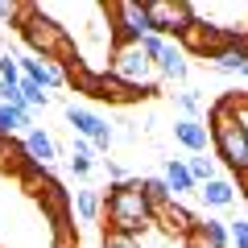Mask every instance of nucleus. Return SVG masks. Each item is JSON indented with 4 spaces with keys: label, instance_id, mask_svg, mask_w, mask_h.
I'll return each instance as SVG.
<instances>
[{
    "label": "nucleus",
    "instance_id": "nucleus-1",
    "mask_svg": "<svg viewBox=\"0 0 248 248\" xmlns=\"http://www.w3.org/2000/svg\"><path fill=\"white\" fill-rule=\"evenodd\" d=\"M17 33L33 50V58H50V62H62V66L79 58V42L71 37V29L62 21H54L42 4H21Z\"/></svg>",
    "mask_w": 248,
    "mask_h": 248
},
{
    "label": "nucleus",
    "instance_id": "nucleus-2",
    "mask_svg": "<svg viewBox=\"0 0 248 248\" xmlns=\"http://www.w3.org/2000/svg\"><path fill=\"white\" fill-rule=\"evenodd\" d=\"M248 104V95L240 99V95H223L219 104L211 108V116H207V128H211V145H215V153H219V161L232 170V174H244L248 170V124H244V116H240V108Z\"/></svg>",
    "mask_w": 248,
    "mask_h": 248
},
{
    "label": "nucleus",
    "instance_id": "nucleus-3",
    "mask_svg": "<svg viewBox=\"0 0 248 248\" xmlns=\"http://www.w3.org/2000/svg\"><path fill=\"white\" fill-rule=\"evenodd\" d=\"M104 211H108V232H112V236L137 240V236H145L149 223H153V203L145 199L141 178H128V182H112L108 186Z\"/></svg>",
    "mask_w": 248,
    "mask_h": 248
},
{
    "label": "nucleus",
    "instance_id": "nucleus-4",
    "mask_svg": "<svg viewBox=\"0 0 248 248\" xmlns=\"http://www.w3.org/2000/svg\"><path fill=\"white\" fill-rule=\"evenodd\" d=\"M145 13H149V25H153V33H157V37H166V33L178 37L190 21L199 17V9L190 4V0H149Z\"/></svg>",
    "mask_w": 248,
    "mask_h": 248
},
{
    "label": "nucleus",
    "instance_id": "nucleus-5",
    "mask_svg": "<svg viewBox=\"0 0 248 248\" xmlns=\"http://www.w3.org/2000/svg\"><path fill=\"white\" fill-rule=\"evenodd\" d=\"M178 46L186 54H199V58H215L219 50H228V33H223V25H211V21L195 17L178 33Z\"/></svg>",
    "mask_w": 248,
    "mask_h": 248
},
{
    "label": "nucleus",
    "instance_id": "nucleus-6",
    "mask_svg": "<svg viewBox=\"0 0 248 248\" xmlns=\"http://www.w3.org/2000/svg\"><path fill=\"white\" fill-rule=\"evenodd\" d=\"M157 71L153 58L141 50V46H120L112 50V75H120L124 83H133V87H149V75Z\"/></svg>",
    "mask_w": 248,
    "mask_h": 248
},
{
    "label": "nucleus",
    "instance_id": "nucleus-7",
    "mask_svg": "<svg viewBox=\"0 0 248 248\" xmlns=\"http://www.w3.org/2000/svg\"><path fill=\"white\" fill-rule=\"evenodd\" d=\"M66 124H71L79 137H87L95 149H108V145L116 141V133H112V124L104 120V116H95V112H87V108H66Z\"/></svg>",
    "mask_w": 248,
    "mask_h": 248
},
{
    "label": "nucleus",
    "instance_id": "nucleus-8",
    "mask_svg": "<svg viewBox=\"0 0 248 248\" xmlns=\"http://www.w3.org/2000/svg\"><path fill=\"white\" fill-rule=\"evenodd\" d=\"M153 223H157L166 236H178V240H186L190 232L199 228V215L190 211V207H182V203H161V207H153Z\"/></svg>",
    "mask_w": 248,
    "mask_h": 248
},
{
    "label": "nucleus",
    "instance_id": "nucleus-9",
    "mask_svg": "<svg viewBox=\"0 0 248 248\" xmlns=\"http://www.w3.org/2000/svg\"><path fill=\"white\" fill-rule=\"evenodd\" d=\"M153 95H157V83H149V87H133V83H124L120 75L104 71V87H99V99H108V104L128 108V104H141V99H153Z\"/></svg>",
    "mask_w": 248,
    "mask_h": 248
},
{
    "label": "nucleus",
    "instance_id": "nucleus-10",
    "mask_svg": "<svg viewBox=\"0 0 248 248\" xmlns=\"http://www.w3.org/2000/svg\"><path fill=\"white\" fill-rule=\"evenodd\" d=\"M17 62H21V79H33L42 91L66 87V66L62 62H50V58H17Z\"/></svg>",
    "mask_w": 248,
    "mask_h": 248
},
{
    "label": "nucleus",
    "instance_id": "nucleus-11",
    "mask_svg": "<svg viewBox=\"0 0 248 248\" xmlns=\"http://www.w3.org/2000/svg\"><path fill=\"white\" fill-rule=\"evenodd\" d=\"M37 203H42V211L50 215V223L54 228H71V195L62 190V182L58 178H50V182L42 186V195H37Z\"/></svg>",
    "mask_w": 248,
    "mask_h": 248
},
{
    "label": "nucleus",
    "instance_id": "nucleus-12",
    "mask_svg": "<svg viewBox=\"0 0 248 248\" xmlns=\"http://www.w3.org/2000/svg\"><path fill=\"white\" fill-rule=\"evenodd\" d=\"M66 87H75L79 95L87 99H99V87H104V71H91L83 58L66 62Z\"/></svg>",
    "mask_w": 248,
    "mask_h": 248
},
{
    "label": "nucleus",
    "instance_id": "nucleus-13",
    "mask_svg": "<svg viewBox=\"0 0 248 248\" xmlns=\"http://www.w3.org/2000/svg\"><path fill=\"white\" fill-rule=\"evenodd\" d=\"M25 166H33L25 141H17V137H0V170L21 178V174H25Z\"/></svg>",
    "mask_w": 248,
    "mask_h": 248
},
{
    "label": "nucleus",
    "instance_id": "nucleus-14",
    "mask_svg": "<svg viewBox=\"0 0 248 248\" xmlns=\"http://www.w3.org/2000/svg\"><path fill=\"white\" fill-rule=\"evenodd\" d=\"M174 137H178V145H186L190 153H203L207 141H211V128H207L203 120H190V116H182V120L174 124Z\"/></svg>",
    "mask_w": 248,
    "mask_h": 248
},
{
    "label": "nucleus",
    "instance_id": "nucleus-15",
    "mask_svg": "<svg viewBox=\"0 0 248 248\" xmlns=\"http://www.w3.org/2000/svg\"><path fill=\"white\" fill-rule=\"evenodd\" d=\"M25 149H29V157H33V166H46V170H50V161L58 157L54 137L42 133V128H29V133H25Z\"/></svg>",
    "mask_w": 248,
    "mask_h": 248
},
{
    "label": "nucleus",
    "instance_id": "nucleus-16",
    "mask_svg": "<svg viewBox=\"0 0 248 248\" xmlns=\"http://www.w3.org/2000/svg\"><path fill=\"white\" fill-rule=\"evenodd\" d=\"M153 66H157V75H166V79H186V71H190V66H186V50L174 46V42H166V50L157 54Z\"/></svg>",
    "mask_w": 248,
    "mask_h": 248
},
{
    "label": "nucleus",
    "instance_id": "nucleus-17",
    "mask_svg": "<svg viewBox=\"0 0 248 248\" xmlns=\"http://www.w3.org/2000/svg\"><path fill=\"white\" fill-rule=\"evenodd\" d=\"M203 203L207 207H232L236 203V182H228V178H211V182H203Z\"/></svg>",
    "mask_w": 248,
    "mask_h": 248
},
{
    "label": "nucleus",
    "instance_id": "nucleus-18",
    "mask_svg": "<svg viewBox=\"0 0 248 248\" xmlns=\"http://www.w3.org/2000/svg\"><path fill=\"white\" fill-rule=\"evenodd\" d=\"M170 182V190L174 195H186V190H195V178H190V170H186V161H178V157H166V174H161Z\"/></svg>",
    "mask_w": 248,
    "mask_h": 248
},
{
    "label": "nucleus",
    "instance_id": "nucleus-19",
    "mask_svg": "<svg viewBox=\"0 0 248 248\" xmlns=\"http://www.w3.org/2000/svg\"><path fill=\"white\" fill-rule=\"evenodd\" d=\"M13 128H33V112H29L25 104L21 108L0 104V137H13Z\"/></svg>",
    "mask_w": 248,
    "mask_h": 248
},
{
    "label": "nucleus",
    "instance_id": "nucleus-20",
    "mask_svg": "<svg viewBox=\"0 0 248 248\" xmlns=\"http://www.w3.org/2000/svg\"><path fill=\"white\" fill-rule=\"evenodd\" d=\"M141 190H145V199H149L153 207H161V203H170V199H174V190H170L166 178H141Z\"/></svg>",
    "mask_w": 248,
    "mask_h": 248
},
{
    "label": "nucleus",
    "instance_id": "nucleus-21",
    "mask_svg": "<svg viewBox=\"0 0 248 248\" xmlns=\"http://www.w3.org/2000/svg\"><path fill=\"white\" fill-rule=\"evenodd\" d=\"M75 211L83 215V219H99V211H104V203H99V195L95 190H79V195H75Z\"/></svg>",
    "mask_w": 248,
    "mask_h": 248
},
{
    "label": "nucleus",
    "instance_id": "nucleus-22",
    "mask_svg": "<svg viewBox=\"0 0 248 248\" xmlns=\"http://www.w3.org/2000/svg\"><path fill=\"white\" fill-rule=\"evenodd\" d=\"M21 95H25V108H46L50 104V91H42L33 79H21Z\"/></svg>",
    "mask_w": 248,
    "mask_h": 248
},
{
    "label": "nucleus",
    "instance_id": "nucleus-23",
    "mask_svg": "<svg viewBox=\"0 0 248 248\" xmlns=\"http://www.w3.org/2000/svg\"><path fill=\"white\" fill-rule=\"evenodd\" d=\"M186 170H190V178H195V182H211V178H215L211 157H199V153H195L190 161H186Z\"/></svg>",
    "mask_w": 248,
    "mask_h": 248
},
{
    "label": "nucleus",
    "instance_id": "nucleus-24",
    "mask_svg": "<svg viewBox=\"0 0 248 248\" xmlns=\"http://www.w3.org/2000/svg\"><path fill=\"white\" fill-rule=\"evenodd\" d=\"M199 232H203L207 240H215V244H228V223H223V219H199Z\"/></svg>",
    "mask_w": 248,
    "mask_h": 248
},
{
    "label": "nucleus",
    "instance_id": "nucleus-25",
    "mask_svg": "<svg viewBox=\"0 0 248 248\" xmlns=\"http://www.w3.org/2000/svg\"><path fill=\"white\" fill-rule=\"evenodd\" d=\"M0 79H4V83H21V62H17L13 50L0 54Z\"/></svg>",
    "mask_w": 248,
    "mask_h": 248
},
{
    "label": "nucleus",
    "instance_id": "nucleus-26",
    "mask_svg": "<svg viewBox=\"0 0 248 248\" xmlns=\"http://www.w3.org/2000/svg\"><path fill=\"white\" fill-rule=\"evenodd\" d=\"M228 244L232 248H248V219H232L228 223Z\"/></svg>",
    "mask_w": 248,
    "mask_h": 248
},
{
    "label": "nucleus",
    "instance_id": "nucleus-27",
    "mask_svg": "<svg viewBox=\"0 0 248 248\" xmlns=\"http://www.w3.org/2000/svg\"><path fill=\"white\" fill-rule=\"evenodd\" d=\"M137 46H141V50H145V54H149V58H153V62H157V54H161V50H166V37H157V33H149V37H141V42H137Z\"/></svg>",
    "mask_w": 248,
    "mask_h": 248
},
{
    "label": "nucleus",
    "instance_id": "nucleus-28",
    "mask_svg": "<svg viewBox=\"0 0 248 248\" xmlns=\"http://www.w3.org/2000/svg\"><path fill=\"white\" fill-rule=\"evenodd\" d=\"M182 244H186V248H228V244H215V240H207V236H203V232H199V228L190 232V236H186Z\"/></svg>",
    "mask_w": 248,
    "mask_h": 248
},
{
    "label": "nucleus",
    "instance_id": "nucleus-29",
    "mask_svg": "<svg viewBox=\"0 0 248 248\" xmlns=\"http://www.w3.org/2000/svg\"><path fill=\"white\" fill-rule=\"evenodd\" d=\"M178 104H182L186 108V116H190V120H199V95H195V91H178Z\"/></svg>",
    "mask_w": 248,
    "mask_h": 248
},
{
    "label": "nucleus",
    "instance_id": "nucleus-30",
    "mask_svg": "<svg viewBox=\"0 0 248 248\" xmlns=\"http://www.w3.org/2000/svg\"><path fill=\"white\" fill-rule=\"evenodd\" d=\"M104 248H141V244L128 240V236H112V232H108V236H104Z\"/></svg>",
    "mask_w": 248,
    "mask_h": 248
},
{
    "label": "nucleus",
    "instance_id": "nucleus-31",
    "mask_svg": "<svg viewBox=\"0 0 248 248\" xmlns=\"http://www.w3.org/2000/svg\"><path fill=\"white\" fill-rule=\"evenodd\" d=\"M17 17H21V4H4V0H0V25H4V21L17 25Z\"/></svg>",
    "mask_w": 248,
    "mask_h": 248
},
{
    "label": "nucleus",
    "instance_id": "nucleus-32",
    "mask_svg": "<svg viewBox=\"0 0 248 248\" xmlns=\"http://www.w3.org/2000/svg\"><path fill=\"white\" fill-rule=\"evenodd\" d=\"M104 170H108V178H112V182H128V178H124V166H120V161H104Z\"/></svg>",
    "mask_w": 248,
    "mask_h": 248
},
{
    "label": "nucleus",
    "instance_id": "nucleus-33",
    "mask_svg": "<svg viewBox=\"0 0 248 248\" xmlns=\"http://www.w3.org/2000/svg\"><path fill=\"white\" fill-rule=\"evenodd\" d=\"M236 190H240V199H248V170L236 178Z\"/></svg>",
    "mask_w": 248,
    "mask_h": 248
}]
</instances>
